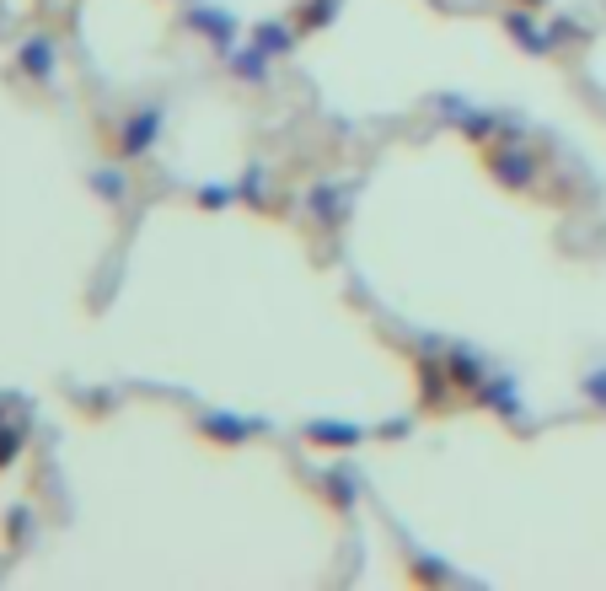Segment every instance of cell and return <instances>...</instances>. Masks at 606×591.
I'll return each mask as SVG.
<instances>
[]
</instances>
